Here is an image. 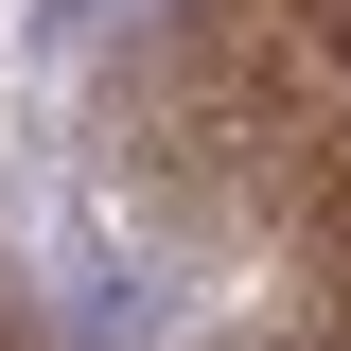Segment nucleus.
<instances>
[{
  "mask_svg": "<svg viewBox=\"0 0 351 351\" xmlns=\"http://www.w3.org/2000/svg\"><path fill=\"white\" fill-rule=\"evenodd\" d=\"M88 18H106V0H36V53H71V36H88Z\"/></svg>",
  "mask_w": 351,
  "mask_h": 351,
  "instance_id": "nucleus-1",
  "label": "nucleus"
}]
</instances>
